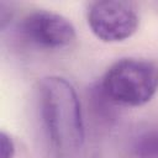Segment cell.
Returning <instances> with one entry per match:
<instances>
[{"label":"cell","instance_id":"cell-3","mask_svg":"<svg viewBox=\"0 0 158 158\" xmlns=\"http://www.w3.org/2000/svg\"><path fill=\"white\" fill-rule=\"evenodd\" d=\"M137 7L131 1L100 0L88 9V25L102 42H121L130 38L138 27Z\"/></svg>","mask_w":158,"mask_h":158},{"label":"cell","instance_id":"cell-2","mask_svg":"<svg viewBox=\"0 0 158 158\" xmlns=\"http://www.w3.org/2000/svg\"><path fill=\"white\" fill-rule=\"evenodd\" d=\"M99 89L111 102L144 105L158 89V65L147 59L122 58L106 70Z\"/></svg>","mask_w":158,"mask_h":158},{"label":"cell","instance_id":"cell-5","mask_svg":"<svg viewBox=\"0 0 158 158\" xmlns=\"http://www.w3.org/2000/svg\"><path fill=\"white\" fill-rule=\"evenodd\" d=\"M136 158H158V130L142 132L132 147Z\"/></svg>","mask_w":158,"mask_h":158},{"label":"cell","instance_id":"cell-6","mask_svg":"<svg viewBox=\"0 0 158 158\" xmlns=\"http://www.w3.org/2000/svg\"><path fill=\"white\" fill-rule=\"evenodd\" d=\"M0 158H14L16 147L12 138L5 131L0 132Z\"/></svg>","mask_w":158,"mask_h":158},{"label":"cell","instance_id":"cell-4","mask_svg":"<svg viewBox=\"0 0 158 158\" xmlns=\"http://www.w3.org/2000/svg\"><path fill=\"white\" fill-rule=\"evenodd\" d=\"M20 30L31 43L47 49L65 48L77 37L75 28L67 17L48 10L27 14L21 21Z\"/></svg>","mask_w":158,"mask_h":158},{"label":"cell","instance_id":"cell-1","mask_svg":"<svg viewBox=\"0 0 158 158\" xmlns=\"http://www.w3.org/2000/svg\"><path fill=\"white\" fill-rule=\"evenodd\" d=\"M43 123L59 158H74L84 143V122L74 86L63 77L51 75L40 84Z\"/></svg>","mask_w":158,"mask_h":158}]
</instances>
